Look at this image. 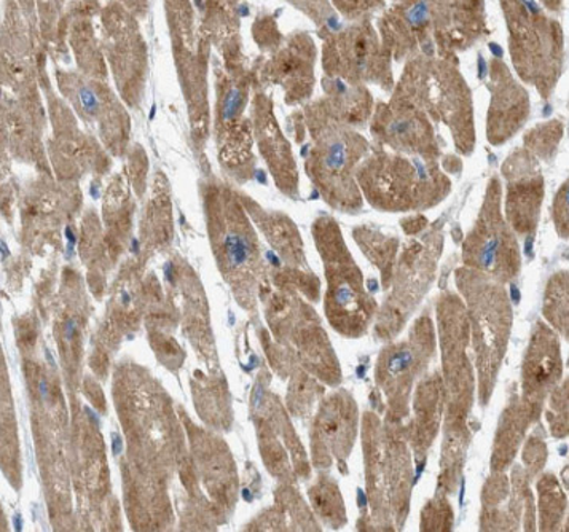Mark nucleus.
<instances>
[{"instance_id":"f257e3e1","label":"nucleus","mask_w":569,"mask_h":532,"mask_svg":"<svg viewBox=\"0 0 569 532\" xmlns=\"http://www.w3.org/2000/svg\"><path fill=\"white\" fill-rule=\"evenodd\" d=\"M461 288H466L473 333H476V359L479 367L480 395L483 403L490 398L491 384L497 380L499 363L505 358L509 335L510 311L508 297L501 282L488 278L480 271L458 273Z\"/></svg>"},{"instance_id":"f03ea898","label":"nucleus","mask_w":569,"mask_h":532,"mask_svg":"<svg viewBox=\"0 0 569 532\" xmlns=\"http://www.w3.org/2000/svg\"><path fill=\"white\" fill-rule=\"evenodd\" d=\"M510 47L517 69L539 91L552 90L563 54V39L557 23L542 17L538 3H508Z\"/></svg>"},{"instance_id":"7ed1b4c3","label":"nucleus","mask_w":569,"mask_h":532,"mask_svg":"<svg viewBox=\"0 0 569 532\" xmlns=\"http://www.w3.org/2000/svg\"><path fill=\"white\" fill-rule=\"evenodd\" d=\"M501 192L498 181L488 187L482 212L465 242V262L480 273L509 281L519 273V242L501 215Z\"/></svg>"},{"instance_id":"20e7f679","label":"nucleus","mask_w":569,"mask_h":532,"mask_svg":"<svg viewBox=\"0 0 569 532\" xmlns=\"http://www.w3.org/2000/svg\"><path fill=\"white\" fill-rule=\"evenodd\" d=\"M367 193L373 207L388 211H406L426 203L440 200V183L446 182L439 171L426 167L420 160H406L402 157L388 155L373 164ZM435 204V203H432Z\"/></svg>"},{"instance_id":"39448f33","label":"nucleus","mask_w":569,"mask_h":532,"mask_svg":"<svg viewBox=\"0 0 569 532\" xmlns=\"http://www.w3.org/2000/svg\"><path fill=\"white\" fill-rule=\"evenodd\" d=\"M435 350L432 325L429 319L417 322L409 339L402 343L392 344L383 352L380 361L381 383L391 395L392 409L400 412L406 409V398L409 395L413 381L423 370L426 362Z\"/></svg>"},{"instance_id":"423d86ee","label":"nucleus","mask_w":569,"mask_h":532,"mask_svg":"<svg viewBox=\"0 0 569 532\" xmlns=\"http://www.w3.org/2000/svg\"><path fill=\"white\" fill-rule=\"evenodd\" d=\"M561 375L560 344L556 333L539 324L523 363V394L527 405H538Z\"/></svg>"},{"instance_id":"0eeeda50","label":"nucleus","mask_w":569,"mask_h":532,"mask_svg":"<svg viewBox=\"0 0 569 532\" xmlns=\"http://www.w3.org/2000/svg\"><path fill=\"white\" fill-rule=\"evenodd\" d=\"M530 102L523 88L517 86L508 68L495 61L493 64V102L488 113V138L495 144L508 141L510 135L527 119Z\"/></svg>"},{"instance_id":"6e6552de","label":"nucleus","mask_w":569,"mask_h":532,"mask_svg":"<svg viewBox=\"0 0 569 532\" xmlns=\"http://www.w3.org/2000/svg\"><path fill=\"white\" fill-rule=\"evenodd\" d=\"M516 163L509 164L506 171L509 179L508 200H506V215L513 230L520 233H530L536 229L538 222L539 209L542 201V175L535 171V163H531L530 157H521V164L517 163V158L512 157Z\"/></svg>"},{"instance_id":"1a4fd4ad","label":"nucleus","mask_w":569,"mask_h":532,"mask_svg":"<svg viewBox=\"0 0 569 532\" xmlns=\"http://www.w3.org/2000/svg\"><path fill=\"white\" fill-rule=\"evenodd\" d=\"M383 123L385 138L392 149L406 153L435 155L431 128L426 123L421 112L415 110L409 102H395V106L388 109V113H385Z\"/></svg>"},{"instance_id":"9d476101","label":"nucleus","mask_w":569,"mask_h":532,"mask_svg":"<svg viewBox=\"0 0 569 532\" xmlns=\"http://www.w3.org/2000/svg\"><path fill=\"white\" fill-rule=\"evenodd\" d=\"M545 313L560 332H568V274L552 278L547 289Z\"/></svg>"},{"instance_id":"9b49d317","label":"nucleus","mask_w":569,"mask_h":532,"mask_svg":"<svg viewBox=\"0 0 569 532\" xmlns=\"http://www.w3.org/2000/svg\"><path fill=\"white\" fill-rule=\"evenodd\" d=\"M542 515H545L546 523H552L550 530H556V523H558V516L563 513L565 510V498L563 494L558 491L556 479L552 476H546L542 480Z\"/></svg>"},{"instance_id":"f8f14e48","label":"nucleus","mask_w":569,"mask_h":532,"mask_svg":"<svg viewBox=\"0 0 569 532\" xmlns=\"http://www.w3.org/2000/svg\"><path fill=\"white\" fill-rule=\"evenodd\" d=\"M223 248H226L227 260H229L231 268H241L251 259L252 249L251 242L246 240L241 233L230 231L226 234L223 240Z\"/></svg>"},{"instance_id":"ddd939ff","label":"nucleus","mask_w":569,"mask_h":532,"mask_svg":"<svg viewBox=\"0 0 569 532\" xmlns=\"http://www.w3.org/2000/svg\"><path fill=\"white\" fill-rule=\"evenodd\" d=\"M348 160H350V152H348L347 141L343 139H333L328 147H326L325 164L326 170L330 172H341L347 168Z\"/></svg>"},{"instance_id":"4468645a","label":"nucleus","mask_w":569,"mask_h":532,"mask_svg":"<svg viewBox=\"0 0 569 532\" xmlns=\"http://www.w3.org/2000/svg\"><path fill=\"white\" fill-rule=\"evenodd\" d=\"M553 212H556L558 231H560L561 237H568V183L558 193Z\"/></svg>"},{"instance_id":"2eb2a0df","label":"nucleus","mask_w":569,"mask_h":532,"mask_svg":"<svg viewBox=\"0 0 569 532\" xmlns=\"http://www.w3.org/2000/svg\"><path fill=\"white\" fill-rule=\"evenodd\" d=\"M112 440H113V454H120L121 453V440H120V436L117 435V434H113L112 435Z\"/></svg>"},{"instance_id":"dca6fc26","label":"nucleus","mask_w":569,"mask_h":532,"mask_svg":"<svg viewBox=\"0 0 569 532\" xmlns=\"http://www.w3.org/2000/svg\"><path fill=\"white\" fill-rule=\"evenodd\" d=\"M40 391L43 392V394H47V384H46V381H42V383H40Z\"/></svg>"},{"instance_id":"f3484780","label":"nucleus","mask_w":569,"mask_h":532,"mask_svg":"<svg viewBox=\"0 0 569 532\" xmlns=\"http://www.w3.org/2000/svg\"><path fill=\"white\" fill-rule=\"evenodd\" d=\"M20 516H18V521H20ZM17 530H21V524L20 523H17Z\"/></svg>"}]
</instances>
